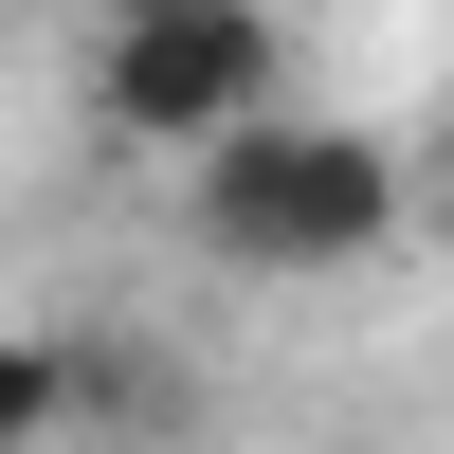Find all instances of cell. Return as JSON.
<instances>
[{"label":"cell","mask_w":454,"mask_h":454,"mask_svg":"<svg viewBox=\"0 0 454 454\" xmlns=\"http://www.w3.org/2000/svg\"><path fill=\"white\" fill-rule=\"evenodd\" d=\"M182 218H200V254H237V273H364V254H400L419 182H400L382 128L273 109V128H237L218 164H182Z\"/></svg>","instance_id":"6da1fadb"},{"label":"cell","mask_w":454,"mask_h":454,"mask_svg":"<svg viewBox=\"0 0 454 454\" xmlns=\"http://www.w3.org/2000/svg\"><path fill=\"white\" fill-rule=\"evenodd\" d=\"M91 109H109V145L218 164L237 128L291 109V19L273 0H109L91 19Z\"/></svg>","instance_id":"7a4b0ae2"},{"label":"cell","mask_w":454,"mask_h":454,"mask_svg":"<svg viewBox=\"0 0 454 454\" xmlns=\"http://www.w3.org/2000/svg\"><path fill=\"white\" fill-rule=\"evenodd\" d=\"M73 419H91V400H73V346H0V454H36Z\"/></svg>","instance_id":"3957f363"},{"label":"cell","mask_w":454,"mask_h":454,"mask_svg":"<svg viewBox=\"0 0 454 454\" xmlns=\"http://www.w3.org/2000/svg\"><path fill=\"white\" fill-rule=\"evenodd\" d=\"M73 400H91V419H164V364L145 346H73Z\"/></svg>","instance_id":"277c9868"}]
</instances>
